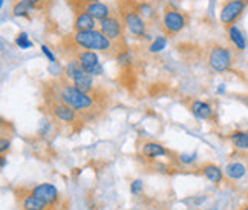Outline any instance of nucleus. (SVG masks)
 I'll return each mask as SVG.
<instances>
[{
	"label": "nucleus",
	"instance_id": "obj_1",
	"mask_svg": "<svg viewBox=\"0 0 248 210\" xmlns=\"http://www.w3.org/2000/svg\"><path fill=\"white\" fill-rule=\"evenodd\" d=\"M52 94H55L62 101L77 111L83 120H97L104 103V100L101 101L98 98V92H83L71 84L68 79L57 81V84L52 88Z\"/></svg>",
	"mask_w": 248,
	"mask_h": 210
},
{
	"label": "nucleus",
	"instance_id": "obj_2",
	"mask_svg": "<svg viewBox=\"0 0 248 210\" xmlns=\"http://www.w3.org/2000/svg\"><path fill=\"white\" fill-rule=\"evenodd\" d=\"M72 40L74 46L77 49H88V51H95V52H103L108 55H118L121 51L126 49H120V48L110 42L106 35L98 30H92V31H80V32H74L72 35H68Z\"/></svg>",
	"mask_w": 248,
	"mask_h": 210
},
{
	"label": "nucleus",
	"instance_id": "obj_3",
	"mask_svg": "<svg viewBox=\"0 0 248 210\" xmlns=\"http://www.w3.org/2000/svg\"><path fill=\"white\" fill-rule=\"evenodd\" d=\"M117 6H118V13L123 18L124 25H126V30L133 37L146 35L147 25H146L144 18H142L138 13L135 0H118Z\"/></svg>",
	"mask_w": 248,
	"mask_h": 210
},
{
	"label": "nucleus",
	"instance_id": "obj_4",
	"mask_svg": "<svg viewBox=\"0 0 248 210\" xmlns=\"http://www.w3.org/2000/svg\"><path fill=\"white\" fill-rule=\"evenodd\" d=\"M124 25L118 11H112L104 20L100 22V31L108 37L110 42L115 43L120 49H126V40H124Z\"/></svg>",
	"mask_w": 248,
	"mask_h": 210
},
{
	"label": "nucleus",
	"instance_id": "obj_5",
	"mask_svg": "<svg viewBox=\"0 0 248 210\" xmlns=\"http://www.w3.org/2000/svg\"><path fill=\"white\" fill-rule=\"evenodd\" d=\"M188 25V16L176 8L166 6L163 14V31L166 35L173 37L179 34Z\"/></svg>",
	"mask_w": 248,
	"mask_h": 210
},
{
	"label": "nucleus",
	"instance_id": "obj_6",
	"mask_svg": "<svg viewBox=\"0 0 248 210\" xmlns=\"http://www.w3.org/2000/svg\"><path fill=\"white\" fill-rule=\"evenodd\" d=\"M247 5L248 0H224L221 11H219V20L225 28L234 25L237 18L244 14Z\"/></svg>",
	"mask_w": 248,
	"mask_h": 210
},
{
	"label": "nucleus",
	"instance_id": "obj_7",
	"mask_svg": "<svg viewBox=\"0 0 248 210\" xmlns=\"http://www.w3.org/2000/svg\"><path fill=\"white\" fill-rule=\"evenodd\" d=\"M52 97L54 98L49 103L51 115L59 121L68 123V125H75V123L80 120V115L77 113V111L72 109L69 104H66L64 101H62L55 94H52Z\"/></svg>",
	"mask_w": 248,
	"mask_h": 210
},
{
	"label": "nucleus",
	"instance_id": "obj_8",
	"mask_svg": "<svg viewBox=\"0 0 248 210\" xmlns=\"http://www.w3.org/2000/svg\"><path fill=\"white\" fill-rule=\"evenodd\" d=\"M232 54L225 46L215 45L208 54V65L216 72H225L232 68Z\"/></svg>",
	"mask_w": 248,
	"mask_h": 210
},
{
	"label": "nucleus",
	"instance_id": "obj_9",
	"mask_svg": "<svg viewBox=\"0 0 248 210\" xmlns=\"http://www.w3.org/2000/svg\"><path fill=\"white\" fill-rule=\"evenodd\" d=\"M68 5L72 8V11L75 9H81V11L89 13L95 20H104L112 11L109 5L103 3V2H84V0H68Z\"/></svg>",
	"mask_w": 248,
	"mask_h": 210
},
{
	"label": "nucleus",
	"instance_id": "obj_10",
	"mask_svg": "<svg viewBox=\"0 0 248 210\" xmlns=\"http://www.w3.org/2000/svg\"><path fill=\"white\" fill-rule=\"evenodd\" d=\"M75 59L80 63L81 68L91 74L92 77L93 75H101L103 74V65L100 63L98 60V55L95 51H88V49H81V51H77L75 54Z\"/></svg>",
	"mask_w": 248,
	"mask_h": 210
},
{
	"label": "nucleus",
	"instance_id": "obj_11",
	"mask_svg": "<svg viewBox=\"0 0 248 210\" xmlns=\"http://www.w3.org/2000/svg\"><path fill=\"white\" fill-rule=\"evenodd\" d=\"M30 194L43 199L45 203L51 204V206L57 204V203H59V199H60L59 189H57L55 186H52V184H49V183H43V184L32 187Z\"/></svg>",
	"mask_w": 248,
	"mask_h": 210
},
{
	"label": "nucleus",
	"instance_id": "obj_12",
	"mask_svg": "<svg viewBox=\"0 0 248 210\" xmlns=\"http://www.w3.org/2000/svg\"><path fill=\"white\" fill-rule=\"evenodd\" d=\"M97 26V20L86 11L81 9H75L74 11V30L75 32L80 31H92Z\"/></svg>",
	"mask_w": 248,
	"mask_h": 210
},
{
	"label": "nucleus",
	"instance_id": "obj_13",
	"mask_svg": "<svg viewBox=\"0 0 248 210\" xmlns=\"http://www.w3.org/2000/svg\"><path fill=\"white\" fill-rule=\"evenodd\" d=\"M141 154H142V157H144V158L155 160V158H159V157H167L169 150L163 145L156 143V141H147V143L142 145Z\"/></svg>",
	"mask_w": 248,
	"mask_h": 210
},
{
	"label": "nucleus",
	"instance_id": "obj_14",
	"mask_svg": "<svg viewBox=\"0 0 248 210\" xmlns=\"http://www.w3.org/2000/svg\"><path fill=\"white\" fill-rule=\"evenodd\" d=\"M190 112L199 120H212L213 118V109L207 101L193 100L190 104Z\"/></svg>",
	"mask_w": 248,
	"mask_h": 210
},
{
	"label": "nucleus",
	"instance_id": "obj_15",
	"mask_svg": "<svg viewBox=\"0 0 248 210\" xmlns=\"http://www.w3.org/2000/svg\"><path fill=\"white\" fill-rule=\"evenodd\" d=\"M201 174L208 179V181H212L213 184H219V183H222V179H224V172L222 169L213 164V163H205L202 167H201Z\"/></svg>",
	"mask_w": 248,
	"mask_h": 210
},
{
	"label": "nucleus",
	"instance_id": "obj_16",
	"mask_svg": "<svg viewBox=\"0 0 248 210\" xmlns=\"http://www.w3.org/2000/svg\"><path fill=\"white\" fill-rule=\"evenodd\" d=\"M52 206L45 203L43 199L28 194L22 201V210H51Z\"/></svg>",
	"mask_w": 248,
	"mask_h": 210
},
{
	"label": "nucleus",
	"instance_id": "obj_17",
	"mask_svg": "<svg viewBox=\"0 0 248 210\" xmlns=\"http://www.w3.org/2000/svg\"><path fill=\"white\" fill-rule=\"evenodd\" d=\"M37 3H34L32 0H18L13 6V16L14 17H28L30 13H32V9L35 8Z\"/></svg>",
	"mask_w": 248,
	"mask_h": 210
},
{
	"label": "nucleus",
	"instance_id": "obj_18",
	"mask_svg": "<svg viewBox=\"0 0 248 210\" xmlns=\"http://www.w3.org/2000/svg\"><path fill=\"white\" fill-rule=\"evenodd\" d=\"M227 31H228V37H230L232 43L237 48V49H239V51H245L247 43H245L244 34H242V31L239 30V28H237L236 25H232V26L227 28Z\"/></svg>",
	"mask_w": 248,
	"mask_h": 210
},
{
	"label": "nucleus",
	"instance_id": "obj_19",
	"mask_svg": "<svg viewBox=\"0 0 248 210\" xmlns=\"http://www.w3.org/2000/svg\"><path fill=\"white\" fill-rule=\"evenodd\" d=\"M225 174L228 178H232V179H241L242 177H245L247 169L241 163H230L225 167Z\"/></svg>",
	"mask_w": 248,
	"mask_h": 210
},
{
	"label": "nucleus",
	"instance_id": "obj_20",
	"mask_svg": "<svg viewBox=\"0 0 248 210\" xmlns=\"http://www.w3.org/2000/svg\"><path fill=\"white\" fill-rule=\"evenodd\" d=\"M137 9L144 20H152V18H155V16H156L155 8L150 2H142V0H140V2L137 3Z\"/></svg>",
	"mask_w": 248,
	"mask_h": 210
},
{
	"label": "nucleus",
	"instance_id": "obj_21",
	"mask_svg": "<svg viewBox=\"0 0 248 210\" xmlns=\"http://www.w3.org/2000/svg\"><path fill=\"white\" fill-rule=\"evenodd\" d=\"M230 141L237 149H248V132L247 130H237L232 133Z\"/></svg>",
	"mask_w": 248,
	"mask_h": 210
},
{
	"label": "nucleus",
	"instance_id": "obj_22",
	"mask_svg": "<svg viewBox=\"0 0 248 210\" xmlns=\"http://www.w3.org/2000/svg\"><path fill=\"white\" fill-rule=\"evenodd\" d=\"M166 45H167V39L166 37H163V35H159V37H155V40L152 42V45H150V52H154V54H156V52H161L166 48Z\"/></svg>",
	"mask_w": 248,
	"mask_h": 210
},
{
	"label": "nucleus",
	"instance_id": "obj_23",
	"mask_svg": "<svg viewBox=\"0 0 248 210\" xmlns=\"http://www.w3.org/2000/svg\"><path fill=\"white\" fill-rule=\"evenodd\" d=\"M16 45L20 48V49H28V48H31L34 43L30 40V37H28L26 32H20L16 37Z\"/></svg>",
	"mask_w": 248,
	"mask_h": 210
},
{
	"label": "nucleus",
	"instance_id": "obj_24",
	"mask_svg": "<svg viewBox=\"0 0 248 210\" xmlns=\"http://www.w3.org/2000/svg\"><path fill=\"white\" fill-rule=\"evenodd\" d=\"M117 63L121 66V68H126V66H130V54L127 51H121L117 55Z\"/></svg>",
	"mask_w": 248,
	"mask_h": 210
},
{
	"label": "nucleus",
	"instance_id": "obj_25",
	"mask_svg": "<svg viewBox=\"0 0 248 210\" xmlns=\"http://www.w3.org/2000/svg\"><path fill=\"white\" fill-rule=\"evenodd\" d=\"M142 187H144V183H142L141 179H135L133 183L130 184V194L132 195H138L141 190H142Z\"/></svg>",
	"mask_w": 248,
	"mask_h": 210
},
{
	"label": "nucleus",
	"instance_id": "obj_26",
	"mask_svg": "<svg viewBox=\"0 0 248 210\" xmlns=\"http://www.w3.org/2000/svg\"><path fill=\"white\" fill-rule=\"evenodd\" d=\"M42 52L47 57V59H49V62H51V63H55V57H54V54L51 52L49 48L45 46V45H42Z\"/></svg>",
	"mask_w": 248,
	"mask_h": 210
},
{
	"label": "nucleus",
	"instance_id": "obj_27",
	"mask_svg": "<svg viewBox=\"0 0 248 210\" xmlns=\"http://www.w3.org/2000/svg\"><path fill=\"white\" fill-rule=\"evenodd\" d=\"M8 149H9V141L5 137H2V141H0V152H2V155H5V152Z\"/></svg>",
	"mask_w": 248,
	"mask_h": 210
},
{
	"label": "nucleus",
	"instance_id": "obj_28",
	"mask_svg": "<svg viewBox=\"0 0 248 210\" xmlns=\"http://www.w3.org/2000/svg\"><path fill=\"white\" fill-rule=\"evenodd\" d=\"M195 157H190V155H179V160L183 161V163H193Z\"/></svg>",
	"mask_w": 248,
	"mask_h": 210
},
{
	"label": "nucleus",
	"instance_id": "obj_29",
	"mask_svg": "<svg viewBox=\"0 0 248 210\" xmlns=\"http://www.w3.org/2000/svg\"><path fill=\"white\" fill-rule=\"evenodd\" d=\"M0 160H2V169H5V166H6V158H5V155H2V158H0Z\"/></svg>",
	"mask_w": 248,
	"mask_h": 210
},
{
	"label": "nucleus",
	"instance_id": "obj_30",
	"mask_svg": "<svg viewBox=\"0 0 248 210\" xmlns=\"http://www.w3.org/2000/svg\"><path fill=\"white\" fill-rule=\"evenodd\" d=\"M239 210H248V204H244Z\"/></svg>",
	"mask_w": 248,
	"mask_h": 210
},
{
	"label": "nucleus",
	"instance_id": "obj_31",
	"mask_svg": "<svg viewBox=\"0 0 248 210\" xmlns=\"http://www.w3.org/2000/svg\"><path fill=\"white\" fill-rule=\"evenodd\" d=\"M84 2H100V0H84Z\"/></svg>",
	"mask_w": 248,
	"mask_h": 210
},
{
	"label": "nucleus",
	"instance_id": "obj_32",
	"mask_svg": "<svg viewBox=\"0 0 248 210\" xmlns=\"http://www.w3.org/2000/svg\"><path fill=\"white\" fill-rule=\"evenodd\" d=\"M32 2H34V3H40V2H42V0H32Z\"/></svg>",
	"mask_w": 248,
	"mask_h": 210
},
{
	"label": "nucleus",
	"instance_id": "obj_33",
	"mask_svg": "<svg viewBox=\"0 0 248 210\" xmlns=\"http://www.w3.org/2000/svg\"><path fill=\"white\" fill-rule=\"evenodd\" d=\"M142 2H152V0H142Z\"/></svg>",
	"mask_w": 248,
	"mask_h": 210
},
{
	"label": "nucleus",
	"instance_id": "obj_34",
	"mask_svg": "<svg viewBox=\"0 0 248 210\" xmlns=\"http://www.w3.org/2000/svg\"><path fill=\"white\" fill-rule=\"evenodd\" d=\"M210 210H217V209H216V207H213V209H210Z\"/></svg>",
	"mask_w": 248,
	"mask_h": 210
}]
</instances>
